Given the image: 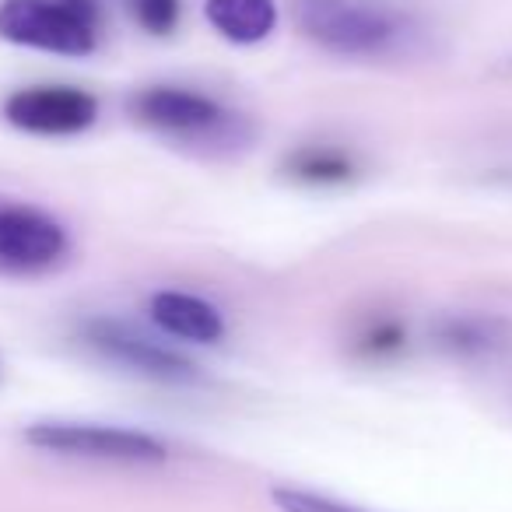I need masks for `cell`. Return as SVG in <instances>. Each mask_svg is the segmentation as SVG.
Masks as SVG:
<instances>
[{
    "label": "cell",
    "instance_id": "cell-10",
    "mask_svg": "<svg viewBox=\"0 0 512 512\" xmlns=\"http://www.w3.org/2000/svg\"><path fill=\"white\" fill-rule=\"evenodd\" d=\"M204 15L218 36H225L228 43H239V46L260 43L278 25L274 0H207Z\"/></svg>",
    "mask_w": 512,
    "mask_h": 512
},
{
    "label": "cell",
    "instance_id": "cell-4",
    "mask_svg": "<svg viewBox=\"0 0 512 512\" xmlns=\"http://www.w3.org/2000/svg\"><path fill=\"white\" fill-rule=\"evenodd\" d=\"M25 442L46 453L85 456V460L113 463H165L169 449L148 432L109 425H78V421H43L25 432Z\"/></svg>",
    "mask_w": 512,
    "mask_h": 512
},
{
    "label": "cell",
    "instance_id": "cell-14",
    "mask_svg": "<svg viewBox=\"0 0 512 512\" xmlns=\"http://www.w3.org/2000/svg\"><path fill=\"white\" fill-rule=\"evenodd\" d=\"M271 498L281 512H362L355 505L334 502V498L313 495V491H302V488H274Z\"/></svg>",
    "mask_w": 512,
    "mask_h": 512
},
{
    "label": "cell",
    "instance_id": "cell-3",
    "mask_svg": "<svg viewBox=\"0 0 512 512\" xmlns=\"http://www.w3.org/2000/svg\"><path fill=\"white\" fill-rule=\"evenodd\" d=\"M95 32L88 18L71 11L64 0H4L0 4V39L60 57H88L95 50Z\"/></svg>",
    "mask_w": 512,
    "mask_h": 512
},
{
    "label": "cell",
    "instance_id": "cell-9",
    "mask_svg": "<svg viewBox=\"0 0 512 512\" xmlns=\"http://www.w3.org/2000/svg\"><path fill=\"white\" fill-rule=\"evenodd\" d=\"M151 320L169 337L193 344H218L225 337V320L211 302L186 292H158L151 299Z\"/></svg>",
    "mask_w": 512,
    "mask_h": 512
},
{
    "label": "cell",
    "instance_id": "cell-5",
    "mask_svg": "<svg viewBox=\"0 0 512 512\" xmlns=\"http://www.w3.org/2000/svg\"><path fill=\"white\" fill-rule=\"evenodd\" d=\"M81 337L106 362L120 365L127 372H137L144 379H155V383H197L200 379L197 365L190 358L148 341L141 330L127 327L120 320H106V316L102 320H88L81 327Z\"/></svg>",
    "mask_w": 512,
    "mask_h": 512
},
{
    "label": "cell",
    "instance_id": "cell-6",
    "mask_svg": "<svg viewBox=\"0 0 512 512\" xmlns=\"http://www.w3.org/2000/svg\"><path fill=\"white\" fill-rule=\"evenodd\" d=\"M4 116L11 127L25 134L43 137H71L81 134L99 116V102L81 88L67 85H36L4 99Z\"/></svg>",
    "mask_w": 512,
    "mask_h": 512
},
{
    "label": "cell",
    "instance_id": "cell-2",
    "mask_svg": "<svg viewBox=\"0 0 512 512\" xmlns=\"http://www.w3.org/2000/svg\"><path fill=\"white\" fill-rule=\"evenodd\" d=\"M130 116L141 127L158 130L176 141L204 144V148H232V144L246 141L249 127L225 106L200 92H186V88L155 85L144 88L130 99Z\"/></svg>",
    "mask_w": 512,
    "mask_h": 512
},
{
    "label": "cell",
    "instance_id": "cell-12",
    "mask_svg": "<svg viewBox=\"0 0 512 512\" xmlns=\"http://www.w3.org/2000/svg\"><path fill=\"white\" fill-rule=\"evenodd\" d=\"M407 341V330L400 320L393 316H383V320H369L355 337V351L362 358H386V355H397Z\"/></svg>",
    "mask_w": 512,
    "mask_h": 512
},
{
    "label": "cell",
    "instance_id": "cell-8",
    "mask_svg": "<svg viewBox=\"0 0 512 512\" xmlns=\"http://www.w3.org/2000/svg\"><path fill=\"white\" fill-rule=\"evenodd\" d=\"M432 337L442 351L463 358V362H491L512 344V327L498 316L449 313L435 320Z\"/></svg>",
    "mask_w": 512,
    "mask_h": 512
},
{
    "label": "cell",
    "instance_id": "cell-1",
    "mask_svg": "<svg viewBox=\"0 0 512 512\" xmlns=\"http://www.w3.org/2000/svg\"><path fill=\"white\" fill-rule=\"evenodd\" d=\"M302 36L337 57H386L407 39V22L351 0H295Z\"/></svg>",
    "mask_w": 512,
    "mask_h": 512
},
{
    "label": "cell",
    "instance_id": "cell-7",
    "mask_svg": "<svg viewBox=\"0 0 512 512\" xmlns=\"http://www.w3.org/2000/svg\"><path fill=\"white\" fill-rule=\"evenodd\" d=\"M67 256V232L50 214L25 204L0 207V267L18 274L50 271Z\"/></svg>",
    "mask_w": 512,
    "mask_h": 512
},
{
    "label": "cell",
    "instance_id": "cell-13",
    "mask_svg": "<svg viewBox=\"0 0 512 512\" xmlns=\"http://www.w3.org/2000/svg\"><path fill=\"white\" fill-rule=\"evenodd\" d=\"M127 8L151 36H172L179 25V0H127Z\"/></svg>",
    "mask_w": 512,
    "mask_h": 512
},
{
    "label": "cell",
    "instance_id": "cell-11",
    "mask_svg": "<svg viewBox=\"0 0 512 512\" xmlns=\"http://www.w3.org/2000/svg\"><path fill=\"white\" fill-rule=\"evenodd\" d=\"M288 176L302 183H348L355 176V162L337 148H302L288 158Z\"/></svg>",
    "mask_w": 512,
    "mask_h": 512
}]
</instances>
